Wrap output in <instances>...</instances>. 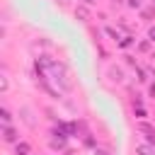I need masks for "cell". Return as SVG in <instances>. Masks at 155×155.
Segmentation results:
<instances>
[{"instance_id":"obj_1","label":"cell","mask_w":155,"mask_h":155,"mask_svg":"<svg viewBox=\"0 0 155 155\" xmlns=\"http://www.w3.org/2000/svg\"><path fill=\"white\" fill-rule=\"evenodd\" d=\"M2 140H5V143H15V140H17V131H15L10 124L2 126Z\"/></svg>"},{"instance_id":"obj_2","label":"cell","mask_w":155,"mask_h":155,"mask_svg":"<svg viewBox=\"0 0 155 155\" xmlns=\"http://www.w3.org/2000/svg\"><path fill=\"white\" fill-rule=\"evenodd\" d=\"M15 153H17V155H29V153H31V145H29V143H17Z\"/></svg>"},{"instance_id":"obj_3","label":"cell","mask_w":155,"mask_h":155,"mask_svg":"<svg viewBox=\"0 0 155 155\" xmlns=\"http://www.w3.org/2000/svg\"><path fill=\"white\" fill-rule=\"evenodd\" d=\"M10 121H12V114H10V109L5 107V109H2V126H7Z\"/></svg>"},{"instance_id":"obj_4","label":"cell","mask_w":155,"mask_h":155,"mask_svg":"<svg viewBox=\"0 0 155 155\" xmlns=\"http://www.w3.org/2000/svg\"><path fill=\"white\" fill-rule=\"evenodd\" d=\"M136 153H138V155H150V148H148V145H138Z\"/></svg>"},{"instance_id":"obj_5","label":"cell","mask_w":155,"mask_h":155,"mask_svg":"<svg viewBox=\"0 0 155 155\" xmlns=\"http://www.w3.org/2000/svg\"><path fill=\"white\" fill-rule=\"evenodd\" d=\"M148 36H150V41H155V29H150V34H148Z\"/></svg>"}]
</instances>
